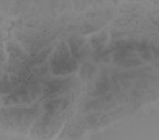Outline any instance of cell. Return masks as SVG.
I'll list each match as a JSON object with an SVG mask.
<instances>
[{"label":"cell","instance_id":"cell-1","mask_svg":"<svg viewBox=\"0 0 159 140\" xmlns=\"http://www.w3.org/2000/svg\"><path fill=\"white\" fill-rule=\"evenodd\" d=\"M93 72V67L91 65L87 64L84 65V67L81 68V76H83L84 77H90Z\"/></svg>","mask_w":159,"mask_h":140},{"label":"cell","instance_id":"cell-2","mask_svg":"<svg viewBox=\"0 0 159 140\" xmlns=\"http://www.w3.org/2000/svg\"><path fill=\"white\" fill-rule=\"evenodd\" d=\"M120 62L122 63V65H124L126 67H134L141 64V61L138 59H130L121 61Z\"/></svg>","mask_w":159,"mask_h":140}]
</instances>
